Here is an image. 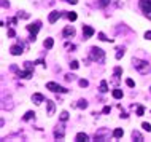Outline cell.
<instances>
[{
	"mask_svg": "<svg viewBox=\"0 0 151 142\" xmlns=\"http://www.w3.org/2000/svg\"><path fill=\"white\" fill-rule=\"evenodd\" d=\"M94 34H95V30L92 29L91 26H83V38H84V40H88V38H91Z\"/></svg>",
	"mask_w": 151,
	"mask_h": 142,
	"instance_id": "cell-8",
	"label": "cell"
},
{
	"mask_svg": "<svg viewBox=\"0 0 151 142\" xmlns=\"http://www.w3.org/2000/svg\"><path fill=\"white\" fill-rule=\"evenodd\" d=\"M111 0H97V6L99 8H107L108 5H110Z\"/></svg>",
	"mask_w": 151,
	"mask_h": 142,
	"instance_id": "cell-21",
	"label": "cell"
},
{
	"mask_svg": "<svg viewBox=\"0 0 151 142\" xmlns=\"http://www.w3.org/2000/svg\"><path fill=\"white\" fill-rule=\"evenodd\" d=\"M73 80H76V75H73V74H67L65 75V81H73Z\"/></svg>",
	"mask_w": 151,
	"mask_h": 142,
	"instance_id": "cell-29",
	"label": "cell"
},
{
	"mask_svg": "<svg viewBox=\"0 0 151 142\" xmlns=\"http://www.w3.org/2000/svg\"><path fill=\"white\" fill-rule=\"evenodd\" d=\"M64 136H65L64 128H62V126H57V129L54 131V137H56L57 141H62V139H64Z\"/></svg>",
	"mask_w": 151,
	"mask_h": 142,
	"instance_id": "cell-13",
	"label": "cell"
},
{
	"mask_svg": "<svg viewBox=\"0 0 151 142\" xmlns=\"http://www.w3.org/2000/svg\"><path fill=\"white\" fill-rule=\"evenodd\" d=\"M97 37H99V40H102V42H111L110 38H107V35L103 34V32H99V34H97Z\"/></svg>",
	"mask_w": 151,
	"mask_h": 142,
	"instance_id": "cell-26",
	"label": "cell"
},
{
	"mask_svg": "<svg viewBox=\"0 0 151 142\" xmlns=\"http://www.w3.org/2000/svg\"><path fill=\"white\" fill-rule=\"evenodd\" d=\"M76 107H78V109H86L88 107V101L86 99H80L78 104H76Z\"/></svg>",
	"mask_w": 151,
	"mask_h": 142,
	"instance_id": "cell-23",
	"label": "cell"
},
{
	"mask_svg": "<svg viewBox=\"0 0 151 142\" xmlns=\"http://www.w3.org/2000/svg\"><path fill=\"white\" fill-rule=\"evenodd\" d=\"M99 91H100V93H107V91H108V83H107V80H102V81H100Z\"/></svg>",
	"mask_w": 151,
	"mask_h": 142,
	"instance_id": "cell-19",
	"label": "cell"
},
{
	"mask_svg": "<svg viewBox=\"0 0 151 142\" xmlns=\"http://www.w3.org/2000/svg\"><path fill=\"white\" fill-rule=\"evenodd\" d=\"M32 101L35 104H41V102H45V96L40 93H35V94H32Z\"/></svg>",
	"mask_w": 151,
	"mask_h": 142,
	"instance_id": "cell-14",
	"label": "cell"
},
{
	"mask_svg": "<svg viewBox=\"0 0 151 142\" xmlns=\"http://www.w3.org/2000/svg\"><path fill=\"white\" fill-rule=\"evenodd\" d=\"M32 75H33V70H32V69L18 70V77H19V78H26V80H27V78H30Z\"/></svg>",
	"mask_w": 151,
	"mask_h": 142,
	"instance_id": "cell-11",
	"label": "cell"
},
{
	"mask_svg": "<svg viewBox=\"0 0 151 142\" xmlns=\"http://www.w3.org/2000/svg\"><path fill=\"white\" fill-rule=\"evenodd\" d=\"M37 40V34H30L29 35V42H35Z\"/></svg>",
	"mask_w": 151,
	"mask_h": 142,
	"instance_id": "cell-38",
	"label": "cell"
},
{
	"mask_svg": "<svg viewBox=\"0 0 151 142\" xmlns=\"http://www.w3.org/2000/svg\"><path fill=\"white\" fill-rule=\"evenodd\" d=\"M6 24H11V26H16V24H18V18H10L8 21H6Z\"/></svg>",
	"mask_w": 151,
	"mask_h": 142,
	"instance_id": "cell-32",
	"label": "cell"
},
{
	"mask_svg": "<svg viewBox=\"0 0 151 142\" xmlns=\"http://www.w3.org/2000/svg\"><path fill=\"white\" fill-rule=\"evenodd\" d=\"M132 139H134V141H138V142H142V141H143V136H142V133H140V131H135V129H134V131H132Z\"/></svg>",
	"mask_w": 151,
	"mask_h": 142,
	"instance_id": "cell-18",
	"label": "cell"
},
{
	"mask_svg": "<svg viewBox=\"0 0 151 142\" xmlns=\"http://www.w3.org/2000/svg\"><path fill=\"white\" fill-rule=\"evenodd\" d=\"M61 120H62V121H67L68 120V112H67V110L61 112Z\"/></svg>",
	"mask_w": 151,
	"mask_h": 142,
	"instance_id": "cell-28",
	"label": "cell"
},
{
	"mask_svg": "<svg viewBox=\"0 0 151 142\" xmlns=\"http://www.w3.org/2000/svg\"><path fill=\"white\" fill-rule=\"evenodd\" d=\"M138 8L143 13V16L151 19V0H138Z\"/></svg>",
	"mask_w": 151,
	"mask_h": 142,
	"instance_id": "cell-3",
	"label": "cell"
},
{
	"mask_svg": "<svg viewBox=\"0 0 151 142\" xmlns=\"http://www.w3.org/2000/svg\"><path fill=\"white\" fill-rule=\"evenodd\" d=\"M61 16H62V11H51V13H49V16H48V21L51 22V24H54V22L57 21V19H59Z\"/></svg>",
	"mask_w": 151,
	"mask_h": 142,
	"instance_id": "cell-10",
	"label": "cell"
},
{
	"mask_svg": "<svg viewBox=\"0 0 151 142\" xmlns=\"http://www.w3.org/2000/svg\"><path fill=\"white\" fill-rule=\"evenodd\" d=\"M108 137H110V131H108V129H105V128H102V129H99V131L95 133L94 139L102 142V141H108Z\"/></svg>",
	"mask_w": 151,
	"mask_h": 142,
	"instance_id": "cell-5",
	"label": "cell"
},
{
	"mask_svg": "<svg viewBox=\"0 0 151 142\" xmlns=\"http://www.w3.org/2000/svg\"><path fill=\"white\" fill-rule=\"evenodd\" d=\"M10 53L13 56H21L24 53V48H22V43H16V45H11L10 46Z\"/></svg>",
	"mask_w": 151,
	"mask_h": 142,
	"instance_id": "cell-6",
	"label": "cell"
},
{
	"mask_svg": "<svg viewBox=\"0 0 151 142\" xmlns=\"http://www.w3.org/2000/svg\"><path fill=\"white\" fill-rule=\"evenodd\" d=\"M89 58H91V61H94V62L103 64V62H105V51H103L102 48H97V46H92V48L89 50Z\"/></svg>",
	"mask_w": 151,
	"mask_h": 142,
	"instance_id": "cell-2",
	"label": "cell"
},
{
	"mask_svg": "<svg viewBox=\"0 0 151 142\" xmlns=\"http://www.w3.org/2000/svg\"><path fill=\"white\" fill-rule=\"evenodd\" d=\"M46 88H48L49 91H53V93H67V91H68L67 88L57 85L56 81H48V83H46Z\"/></svg>",
	"mask_w": 151,
	"mask_h": 142,
	"instance_id": "cell-4",
	"label": "cell"
},
{
	"mask_svg": "<svg viewBox=\"0 0 151 142\" xmlns=\"http://www.w3.org/2000/svg\"><path fill=\"white\" fill-rule=\"evenodd\" d=\"M150 93H151V86H150Z\"/></svg>",
	"mask_w": 151,
	"mask_h": 142,
	"instance_id": "cell-43",
	"label": "cell"
},
{
	"mask_svg": "<svg viewBox=\"0 0 151 142\" xmlns=\"http://www.w3.org/2000/svg\"><path fill=\"white\" fill-rule=\"evenodd\" d=\"M145 38L146 40H151V30H146L145 32Z\"/></svg>",
	"mask_w": 151,
	"mask_h": 142,
	"instance_id": "cell-40",
	"label": "cell"
},
{
	"mask_svg": "<svg viewBox=\"0 0 151 142\" xmlns=\"http://www.w3.org/2000/svg\"><path fill=\"white\" fill-rule=\"evenodd\" d=\"M126 85L129 86V88H134V86H135V81L132 80V78H127V80H126Z\"/></svg>",
	"mask_w": 151,
	"mask_h": 142,
	"instance_id": "cell-33",
	"label": "cell"
},
{
	"mask_svg": "<svg viewBox=\"0 0 151 142\" xmlns=\"http://www.w3.org/2000/svg\"><path fill=\"white\" fill-rule=\"evenodd\" d=\"M65 2L72 3V5H76V3H78V0H65Z\"/></svg>",
	"mask_w": 151,
	"mask_h": 142,
	"instance_id": "cell-41",
	"label": "cell"
},
{
	"mask_svg": "<svg viewBox=\"0 0 151 142\" xmlns=\"http://www.w3.org/2000/svg\"><path fill=\"white\" fill-rule=\"evenodd\" d=\"M40 27H41V22L37 21L35 24H29V26H27V30H29L30 34H37L38 30H40Z\"/></svg>",
	"mask_w": 151,
	"mask_h": 142,
	"instance_id": "cell-12",
	"label": "cell"
},
{
	"mask_svg": "<svg viewBox=\"0 0 151 142\" xmlns=\"http://www.w3.org/2000/svg\"><path fill=\"white\" fill-rule=\"evenodd\" d=\"M6 35H8V37H14V35H16V32H14V29H8Z\"/></svg>",
	"mask_w": 151,
	"mask_h": 142,
	"instance_id": "cell-37",
	"label": "cell"
},
{
	"mask_svg": "<svg viewBox=\"0 0 151 142\" xmlns=\"http://www.w3.org/2000/svg\"><path fill=\"white\" fill-rule=\"evenodd\" d=\"M78 85L81 86V88H88V85H89V81H88V80H84V78H81V80L78 81Z\"/></svg>",
	"mask_w": 151,
	"mask_h": 142,
	"instance_id": "cell-27",
	"label": "cell"
},
{
	"mask_svg": "<svg viewBox=\"0 0 151 142\" xmlns=\"http://www.w3.org/2000/svg\"><path fill=\"white\" fill-rule=\"evenodd\" d=\"M113 75H115L116 78H119V77L123 75V69H121V67H115V70H113Z\"/></svg>",
	"mask_w": 151,
	"mask_h": 142,
	"instance_id": "cell-25",
	"label": "cell"
},
{
	"mask_svg": "<svg viewBox=\"0 0 151 142\" xmlns=\"http://www.w3.org/2000/svg\"><path fill=\"white\" fill-rule=\"evenodd\" d=\"M2 6H3V8H10V2H6V0H2Z\"/></svg>",
	"mask_w": 151,
	"mask_h": 142,
	"instance_id": "cell-39",
	"label": "cell"
},
{
	"mask_svg": "<svg viewBox=\"0 0 151 142\" xmlns=\"http://www.w3.org/2000/svg\"><path fill=\"white\" fill-rule=\"evenodd\" d=\"M75 34H76V30H75V27H73V26H67V27L62 30V37H65V38L75 37Z\"/></svg>",
	"mask_w": 151,
	"mask_h": 142,
	"instance_id": "cell-7",
	"label": "cell"
},
{
	"mask_svg": "<svg viewBox=\"0 0 151 142\" xmlns=\"http://www.w3.org/2000/svg\"><path fill=\"white\" fill-rule=\"evenodd\" d=\"M67 18H68V21H76V18H78V14L75 13V11H70V13H67Z\"/></svg>",
	"mask_w": 151,
	"mask_h": 142,
	"instance_id": "cell-24",
	"label": "cell"
},
{
	"mask_svg": "<svg viewBox=\"0 0 151 142\" xmlns=\"http://www.w3.org/2000/svg\"><path fill=\"white\" fill-rule=\"evenodd\" d=\"M143 113H145V107H143V105H138V107H137V115L142 117Z\"/></svg>",
	"mask_w": 151,
	"mask_h": 142,
	"instance_id": "cell-31",
	"label": "cell"
},
{
	"mask_svg": "<svg viewBox=\"0 0 151 142\" xmlns=\"http://www.w3.org/2000/svg\"><path fill=\"white\" fill-rule=\"evenodd\" d=\"M35 64H43V66H46L45 62H43V59H38V61H35Z\"/></svg>",
	"mask_w": 151,
	"mask_h": 142,
	"instance_id": "cell-42",
	"label": "cell"
},
{
	"mask_svg": "<svg viewBox=\"0 0 151 142\" xmlns=\"http://www.w3.org/2000/svg\"><path fill=\"white\" fill-rule=\"evenodd\" d=\"M102 112H103V113H105V115H107V113H110V112H111V107H110V105H105Z\"/></svg>",
	"mask_w": 151,
	"mask_h": 142,
	"instance_id": "cell-36",
	"label": "cell"
},
{
	"mask_svg": "<svg viewBox=\"0 0 151 142\" xmlns=\"http://www.w3.org/2000/svg\"><path fill=\"white\" fill-rule=\"evenodd\" d=\"M111 94H113V97H115V99H121V97L124 96V93H123V89H119V88L113 89V93H111Z\"/></svg>",
	"mask_w": 151,
	"mask_h": 142,
	"instance_id": "cell-17",
	"label": "cell"
},
{
	"mask_svg": "<svg viewBox=\"0 0 151 142\" xmlns=\"http://www.w3.org/2000/svg\"><path fill=\"white\" fill-rule=\"evenodd\" d=\"M111 136H113L115 139H119V137H123V136H124V129H123V128H116L115 131H113V134H111Z\"/></svg>",
	"mask_w": 151,
	"mask_h": 142,
	"instance_id": "cell-16",
	"label": "cell"
},
{
	"mask_svg": "<svg viewBox=\"0 0 151 142\" xmlns=\"http://www.w3.org/2000/svg\"><path fill=\"white\" fill-rule=\"evenodd\" d=\"M142 128L145 129V131H148V133L151 131V125H150V123H146V121H145V123H142Z\"/></svg>",
	"mask_w": 151,
	"mask_h": 142,
	"instance_id": "cell-35",
	"label": "cell"
},
{
	"mask_svg": "<svg viewBox=\"0 0 151 142\" xmlns=\"http://www.w3.org/2000/svg\"><path fill=\"white\" fill-rule=\"evenodd\" d=\"M32 118H35V112H32V110H29V112H26V115L22 117V120L29 121V120H32Z\"/></svg>",
	"mask_w": 151,
	"mask_h": 142,
	"instance_id": "cell-22",
	"label": "cell"
},
{
	"mask_svg": "<svg viewBox=\"0 0 151 142\" xmlns=\"http://www.w3.org/2000/svg\"><path fill=\"white\" fill-rule=\"evenodd\" d=\"M43 46H45L46 50H51L53 46H54V40H53V38H46V40L43 42Z\"/></svg>",
	"mask_w": 151,
	"mask_h": 142,
	"instance_id": "cell-20",
	"label": "cell"
},
{
	"mask_svg": "<svg viewBox=\"0 0 151 142\" xmlns=\"http://www.w3.org/2000/svg\"><path fill=\"white\" fill-rule=\"evenodd\" d=\"M75 141H80V142H86V141H89V136L86 133H78L75 136Z\"/></svg>",
	"mask_w": 151,
	"mask_h": 142,
	"instance_id": "cell-15",
	"label": "cell"
},
{
	"mask_svg": "<svg viewBox=\"0 0 151 142\" xmlns=\"http://www.w3.org/2000/svg\"><path fill=\"white\" fill-rule=\"evenodd\" d=\"M123 56H124V48H119V50H118V53H116V56H115V58H116V59H121Z\"/></svg>",
	"mask_w": 151,
	"mask_h": 142,
	"instance_id": "cell-30",
	"label": "cell"
},
{
	"mask_svg": "<svg viewBox=\"0 0 151 142\" xmlns=\"http://www.w3.org/2000/svg\"><path fill=\"white\" fill-rule=\"evenodd\" d=\"M54 112H56V104L53 101H48L46 99V115L48 117H53Z\"/></svg>",
	"mask_w": 151,
	"mask_h": 142,
	"instance_id": "cell-9",
	"label": "cell"
},
{
	"mask_svg": "<svg viewBox=\"0 0 151 142\" xmlns=\"http://www.w3.org/2000/svg\"><path fill=\"white\" fill-rule=\"evenodd\" d=\"M78 67H80V62H78V61H72V62H70V69L75 70V69H78Z\"/></svg>",
	"mask_w": 151,
	"mask_h": 142,
	"instance_id": "cell-34",
	"label": "cell"
},
{
	"mask_svg": "<svg viewBox=\"0 0 151 142\" xmlns=\"http://www.w3.org/2000/svg\"><path fill=\"white\" fill-rule=\"evenodd\" d=\"M132 66L140 75H146V74H150V70H151L148 61H143V59H140V58H132Z\"/></svg>",
	"mask_w": 151,
	"mask_h": 142,
	"instance_id": "cell-1",
	"label": "cell"
}]
</instances>
